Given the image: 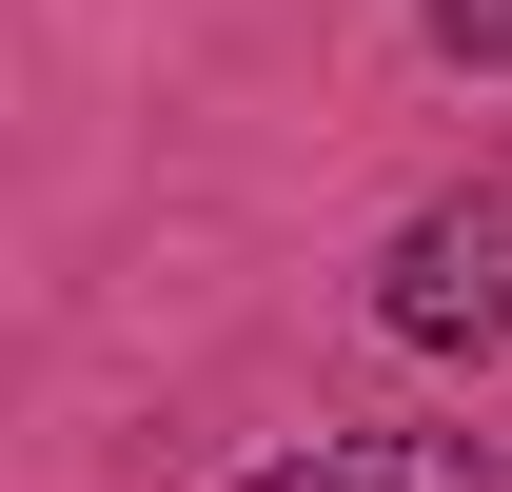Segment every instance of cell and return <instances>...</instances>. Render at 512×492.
<instances>
[{
  "label": "cell",
  "instance_id": "obj_1",
  "mask_svg": "<svg viewBox=\"0 0 512 492\" xmlns=\"http://www.w3.org/2000/svg\"><path fill=\"white\" fill-rule=\"evenodd\" d=\"M375 315L414 335V355H493L512 335V197H453V217H414L375 276Z\"/></svg>",
  "mask_w": 512,
  "mask_h": 492
},
{
  "label": "cell",
  "instance_id": "obj_3",
  "mask_svg": "<svg viewBox=\"0 0 512 492\" xmlns=\"http://www.w3.org/2000/svg\"><path fill=\"white\" fill-rule=\"evenodd\" d=\"M434 40L453 60H512V0H434Z\"/></svg>",
  "mask_w": 512,
  "mask_h": 492
},
{
  "label": "cell",
  "instance_id": "obj_2",
  "mask_svg": "<svg viewBox=\"0 0 512 492\" xmlns=\"http://www.w3.org/2000/svg\"><path fill=\"white\" fill-rule=\"evenodd\" d=\"M237 492H512V473H473L453 433H316V453H276Z\"/></svg>",
  "mask_w": 512,
  "mask_h": 492
}]
</instances>
